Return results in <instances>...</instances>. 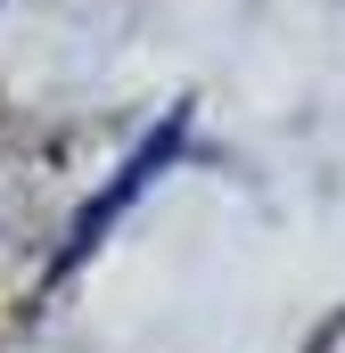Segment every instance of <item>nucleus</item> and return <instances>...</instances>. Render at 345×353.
<instances>
[{"label": "nucleus", "instance_id": "1", "mask_svg": "<svg viewBox=\"0 0 345 353\" xmlns=\"http://www.w3.org/2000/svg\"><path fill=\"white\" fill-rule=\"evenodd\" d=\"M181 132H189V107H172L165 123H157V132H148V140H140V148L124 157V173H115V181H107V189H99V197L83 205V214H75V230H66V247H58V263H50V271H75L90 247L107 239V222H115V214H124L132 197H148V181L165 173L172 157H181Z\"/></svg>", "mask_w": 345, "mask_h": 353}]
</instances>
